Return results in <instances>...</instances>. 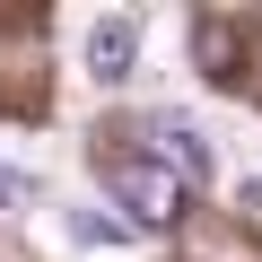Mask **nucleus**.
I'll use <instances>...</instances> for the list:
<instances>
[{"label":"nucleus","mask_w":262,"mask_h":262,"mask_svg":"<svg viewBox=\"0 0 262 262\" xmlns=\"http://www.w3.org/2000/svg\"><path fill=\"white\" fill-rule=\"evenodd\" d=\"M253 201H262V184H253Z\"/></svg>","instance_id":"obj_7"},{"label":"nucleus","mask_w":262,"mask_h":262,"mask_svg":"<svg viewBox=\"0 0 262 262\" xmlns=\"http://www.w3.org/2000/svg\"><path fill=\"white\" fill-rule=\"evenodd\" d=\"M192 53L219 70V79H236V53H245V35L227 27V18H201V35H192Z\"/></svg>","instance_id":"obj_4"},{"label":"nucleus","mask_w":262,"mask_h":262,"mask_svg":"<svg viewBox=\"0 0 262 262\" xmlns=\"http://www.w3.org/2000/svg\"><path fill=\"white\" fill-rule=\"evenodd\" d=\"M96 175L105 192L131 210V236H166L184 219V175H166L149 149H96Z\"/></svg>","instance_id":"obj_1"},{"label":"nucleus","mask_w":262,"mask_h":262,"mask_svg":"<svg viewBox=\"0 0 262 262\" xmlns=\"http://www.w3.org/2000/svg\"><path fill=\"white\" fill-rule=\"evenodd\" d=\"M35 201V175L27 166H9V158H0V210H27Z\"/></svg>","instance_id":"obj_5"},{"label":"nucleus","mask_w":262,"mask_h":262,"mask_svg":"<svg viewBox=\"0 0 262 262\" xmlns=\"http://www.w3.org/2000/svg\"><path fill=\"white\" fill-rule=\"evenodd\" d=\"M70 236H79V245H122L131 227H114V219H88V210H70Z\"/></svg>","instance_id":"obj_6"},{"label":"nucleus","mask_w":262,"mask_h":262,"mask_svg":"<svg viewBox=\"0 0 262 262\" xmlns=\"http://www.w3.org/2000/svg\"><path fill=\"white\" fill-rule=\"evenodd\" d=\"M149 158H158L166 175H184V184H210V175H219V149L201 140L192 122H175V114H158V122H149Z\"/></svg>","instance_id":"obj_2"},{"label":"nucleus","mask_w":262,"mask_h":262,"mask_svg":"<svg viewBox=\"0 0 262 262\" xmlns=\"http://www.w3.org/2000/svg\"><path fill=\"white\" fill-rule=\"evenodd\" d=\"M131 61H140V18H96L88 27V79H105V88H122L131 79Z\"/></svg>","instance_id":"obj_3"}]
</instances>
